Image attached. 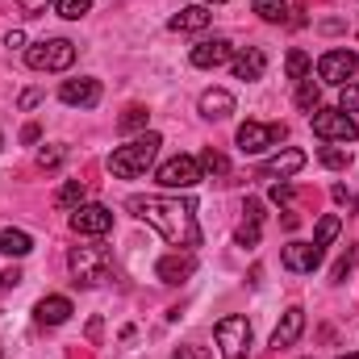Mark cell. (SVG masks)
<instances>
[{"instance_id": "1", "label": "cell", "mask_w": 359, "mask_h": 359, "mask_svg": "<svg viewBox=\"0 0 359 359\" xmlns=\"http://www.w3.org/2000/svg\"><path fill=\"white\" fill-rule=\"evenodd\" d=\"M126 209L134 217H142L147 226H155L176 251L201 247V226H196V205L180 201V196H130Z\"/></svg>"}, {"instance_id": "2", "label": "cell", "mask_w": 359, "mask_h": 359, "mask_svg": "<svg viewBox=\"0 0 359 359\" xmlns=\"http://www.w3.org/2000/svg\"><path fill=\"white\" fill-rule=\"evenodd\" d=\"M159 147H163L159 134H142V138H134V142H126V147H117V151L109 155V172H113L117 180L147 176V168L155 163Z\"/></svg>"}, {"instance_id": "3", "label": "cell", "mask_w": 359, "mask_h": 359, "mask_svg": "<svg viewBox=\"0 0 359 359\" xmlns=\"http://www.w3.org/2000/svg\"><path fill=\"white\" fill-rule=\"evenodd\" d=\"M25 63L34 72H67L76 63V46L67 38H42V42L25 46Z\"/></svg>"}, {"instance_id": "4", "label": "cell", "mask_w": 359, "mask_h": 359, "mask_svg": "<svg viewBox=\"0 0 359 359\" xmlns=\"http://www.w3.org/2000/svg\"><path fill=\"white\" fill-rule=\"evenodd\" d=\"M72 276H76V284L96 288L113 276V255L104 247H76L72 251Z\"/></svg>"}, {"instance_id": "5", "label": "cell", "mask_w": 359, "mask_h": 359, "mask_svg": "<svg viewBox=\"0 0 359 359\" xmlns=\"http://www.w3.org/2000/svg\"><path fill=\"white\" fill-rule=\"evenodd\" d=\"M309 126H313V134H318L322 142H355L359 138L355 117L343 113V109H313V113H309Z\"/></svg>"}, {"instance_id": "6", "label": "cell", "mask_w": 359, "mask_h": 359, "mask_svg": "<svg viewBox=\"0 0 359 359\" xmlns=\"http://www.w3.org/2000/svg\"><path fill=\"white\" fill-rule=\"evenodd\" d=\"M284 138H288V130L280 121H247V126H238V151L243 155H264L271 147H280Z\"/></svg>"}, {"instance_id": "7", "label": "cell", "mask_w": 359, "mask_h": 359, "mask_svg": "<svg viewBox=\"0 0 359 359\" xmlns=\"http://www.w3.org/2000/svg\"><path fill=\"white\" fill-rule=\"evenodd\" d=\"M213 339H217V347H222V359H243L247 347H251V322L238 318V313H230V318H222V322L213 326Z\"/></svg>"}, {"instance_id": "8", "label": "cell", "mask_w": 359, "mask_h": 359, "mask_svg": "<svg viewBox=\"0 0 359 359\" xmlns=\"http://www.w3.org/2000/svg\"><path fill=\"white\" fill-rule=\"evenodd\" d=\"M359 72V55L355 50H326L322 59H318V80L322 84H351Z\"/></svg>"}, {"instance_id": "9", "label": "cell", "mask_w": 359, "mask_h": 359, "mask_svg": "<svg viewBox=\"0 0 359 359\" xmlns=\"http://www.w3.org/2000/svg\"><path fill=\"white\" fill-rule=\"evenodd\" d=\"M201 159H192V155H176V159H168L159 172H155V184H163V188H172V192H180V188H192V184H201Z\"/></svg>"}, {"instance_id": "10", "label": "cell", "mask_w": 359, "mask_h": 359, "mask_svg": "<svg viewBox=\"0 0 359 359\" xmlns=\"http://www.w3.org/2000/svg\"><path fill=\"white\" fill-rule=\"evenodd\" d=\"M72 230L76 234H109L113 230V209H104V205H80L76 213H72Z\"/></svg>"}, {"instance_id": "11", "label": "cell", "mask_w": 359, "mask_h": 359, "mask_svg": "<svg viewBox=\"0 0 359 359\" xmlns=\"http://www.w3.org/2000/svg\"><path fill=\"white\" fill-rule=\"evenodd\" d=\"M59 100H63V104H72V109H92V104L100 100V84L88 80V76H80V80H63Z\"/></svg>"}, {"instance_id": "12", "label": "cell", "mask_w": 359, "mask_h": 359, "mask_svg": "<svg viewBox=\"0 0 359 359\" xmlns=\"http://www.w3.org/2000/svg\"><path fill=\"white\" fill-rule=\"evenodd\" d=\"M192 271H196V259H192V251H172V255H163V259L155 264V276H159L163 284H184Z\"/></svg>"}, {"instance_id": "13", "label": "cell", "mask_w": 359, "mask_h": 359, "mask_svg": "<svg viewBox=\"0 0 359 359\" xmlns=\"http://www.w3.org/2000/svg\"><path fill=\"white\" fill-rule=\"evenodd\" d=\"M188 59H192V67H205V72H209V67H222V63H230V59H234V46H230L226 38H213V42H196Z\"/></svg>"}, {"instance_id": "14", "label": "cell", "mask_w": 359, "mask_h": 359, "mask_svg": "<svg viewBox=\"0 0 359 359\" xmlns=\"http://www.w3.org/2000/svg\"><path fill=\"white\" fill-rule=\"evenodd\" d=\"M301 330H305V309H301V305H292V309H284V318H280V326L271 330V347H276V351H284V347H292V343L301 339Z\"/></svg>"}, {"instance_id": "15", "label": "cell", "mask_w": 359, "mask_h": 359, "mask_svg": "<svg viewBox=\"0 0 359 359\" xmlns=\"http://www.w3.org/2000/svg\"><path fill=\"white\" fill-rule=\"evenodd\" d=\"M280 259H284L288 271H313L322 264V247H313V243H288L280 251Z\"/></svg>"}, {"instance_id": "16", "label": "cell", "mask_w": 359, "mask_h": 359, "mask_svg": "<svg viewBox=\"0 0 359 359\" xmlns=\"http://www.w3.org/2000/svg\"><path fill=\"white\" fill-rule=\"evenodd\" d=\"M301 168H305V151H280L276 159H264V163H259V176L264 180H276V176L288 180V176H297Z\"/></svg>"}, {"instance_id": "17", "label": "cell", "mask_w": 359, "mask_h": 359, "mask_svg": "<svg viewBox=\"0 0 359 359\" xmlns=\"http://www.w3.org/2000/svg\"><path fill=\"white\" fill-rule=\"evenodd\" d=\"M201 117H209V121H222V117H230L234 113V96L226 88H209V92H201Z\"/></svg>"}, {"instance_id": "18", "label": "cell", "mask_w": 359, "mask_h": 359, "mask_svg": "<svg viewBox=\"0 0 359 359\" xmlns=\"http://www.w3.org/2000/svg\"><path fill=\"white\" fill-rule=\"evenodd\" d=\"M213 21V13L205 8V4H192V8H180L176 17L168 21V29H176V34H196V29H205Z\"/></svg>"}, {"instance_id": "19", "label": "cell", "mask_w": 359, "mask_h": 359, "mask_svg": "<svg viewBox=\"0 0 359 359\" xmlns=\"http://www.w3.org/2000/svg\"><path fill=\"white\" fill-rule=\"evenodd\" d=\"M264 72H268V55H264L259 46H247V50L234 59V76H238V80H264Z\"/></svg>"}, {"instance_id": "20", "label": "cell", "mask_w": 359, "mask_h": 359, "mask_svg": "<svg viewBox=\"0 0 359 359\" xmlns=\"http://www.w3.org/2000/svg\"><path fill=\"white\" fill-rule=\"evenodd\" d=\"M34 313H38L42 326H63V322L72 318V301H67V297H42V301L34 305Z\"/></svg>"}, {"instance_id": "21", "label": "cell", "mask_w": 359, "mask_h": 359, "mask_svg": "<svg viewBox=\"0 0 359 359\" xmlns=\"http://www.w3.org/2000/svg\"><path fill=\"white\" fill-rule=\"evenodd\" d=\"M0 251H4L8 259H21V255L34 251V238H29L25 230H0Z\"/></svg>"}, {"instance_id": "22", "label": "cell", "mask_w": 359, "mask_h": 359, "mask_svg": "<svg viewBox=\"0 0 359 359\" xmlns=\"http://www.w3.org/2000/svg\"><path fill=\"white\" fill-rule=\"evenodd\" d=\"M84 196H88V188H84V180H67L59 192H55V209H80L84 205Z\"/></svg>"}, {"instance_id": "23", "label": "cell", "mask_w": 359, "mask_h": 359, "mask_svg": "<svg viewBox=\"0 0 359 359\" xmlns=\"http://www.w3.org/2000/svg\"><path fill=\"white\" fill-rule=\"evenodd\" d=\"M147 121H151V113H147L142 104H130V109L117 117V130H121V134H134V130H147Z\"/></svg>"}, {"instance_id": "24", "label": "cell", "mask_w": 359, "mask_h": 359, "mask_svg": "<svg viewBox=\"0 0 359 359\" xmlns=\"http://www.w3.org/2000/svg\"><path fill=\"white\" fill-rule=\"evenodd\" d=\"M339 230H343V217H339V213H326V217L318 222V234H313V247H330V243L339 238Z\"/></svg>"}, {"instance_id": "25", "label": "cell", "mask_w": 359, "mask_h": 359, "mask_svg": "<svg viewBox=\"0 0 359 359\" xmlns=\"http://www.w3.org/2000/svg\"><path fill=\"white\" fill-rule=\"evenodd\" d=\"M201 172H205V176H213V180H222L226 172H230V163H226V155H222V151H213V147H209V151L201 155Z\"/></svg>"}, {"instance_id": "26", "label": "cell", "mask_w": 359, "mask_h": 359, "mask_svg": "<svg viewBox=\"0 0 359 359\" xmlns=\"http://www.w3.org/2000/svg\"><path fill=\"white\" fill-rule=\"evenodd\" d=\"M251 8H255L264 21H284V17H288V0H251Z\"/></svg>"}, {"instance_id": "27", "label": "cell", "mask_w": 359, "mask_h": 359, "mask_svg": "<svg viewBox=\"0 0 359 359\" xmlns=\"http://www.w3.org/2000/svg\"><path fill=\"white\" fill-rule=\"evenodd\" d=\"M309 55L305 50H288V59H284V72H288V80H305L309 76Z\"/></svg>"}, {"instance_id": "28", "label": "cell", "mask_w": 359, "mask_h": 359, "mask_svg": "<svg viewBox=\"0 0 359 359\" xmlns=\"http://www.w3.org/2000/svg\"><path fill=\"white\" fill-rule=\"evenodd\" d=\"M318 159H322V168H330V172H343V168L351 163V155H347L343 147H322Z\"/></svg>"}, {"instance_id": "29", "label": "cell", "mask_w": 359, "mask_h": 359, "mask_svg": "<svg viewBox=\"0 0 359 359\" xmlns=\"http://www.w3.org/2000/svg\"><path fill=\"white\" fill-rule=\"evenodd\" d=\"M318 96H322V88H318V84H313V80L305 76V80H301V88H297V104L313 113V109H318Z\"/></svg>"}, {"instance_id": "30", "label": "cell", "mask_w": 359, "mask_h": 359, "mask_svg": "<svg viewBox=\"0 0 359 359\" xmlns=\"http://www.w3.org/2000/svg\"><path fill=\"white\" fill-rule=\"evenodd\" d=\"M55 8H59V17H67V21H80V17L92 8V0H59Z\"/></svg>"}, {"instance_id": "31", "label": "cell", "mask_w": 359, "mask_h": 359, "mask_svg": "<svg viewBox=\"0 0 359 359\" xmlns=\"http://www.w3.org/2000/svg\"><path fill=\"white\" fill-rule=\"evenodd\" d=\"M259 226H264V222H251V217H247V222L238 226V247H259Z\"/></svg>"}, {"instance_id": "32", "label": "cell", "mask_w": 359, "mask_h": 359, "mask_svg": "<svg viewBox=\"0 0 359 359\" xmlns=\"http://www.w3.org/2000/svg\"><path fill=\"white\" fill-rule=\"evenodd\" d=\"M343 113H359V84L351 80V84H343V104H339Z\"/></svg>"}, {"instance_id": "33", "label": "cell", "mask_w": 359, "mask_h": 359, "mask_svg": "<svg viewBox=\"0 0 359 359\" xmlns=\"http://www.w3.org/2000/svg\"><path fill=\"white\" fill-rule=\"evenodd\" d=\"M351 268H355V251L347 247V255H343V259L334 264V271H330V280H347V276H351Z\"/></svg>"}, {"instance_id": "34", "label": "cell", "mask_w": 359, "mask_h": 359, "mask_svg": "<svg viewBox=\"0 0 359 359\" xmlns=\"http://www.w3.org/2000/svg\"><path fill=\"white\" fill-rule=\"evenodd\" d=\"M63 163V147H50V151H38V168L46 172V168H59Z\"/></svg>"}, {"instance_id": "35", "label": "cell", "mask_w": 359, "mask_h": 359, "mask_svg": "<svg viewBox=\"0 0 359 359\" xmlns=\"http://www.w3.org/2000/svg\"><path fill=\"white\" fill-rule=\"evenodd\" d=\"M271 201H276V205H288V201H292V196H297V188H292V184H284V180H280V184H271V192H268Z\"/></svg>"}, {"instance_id": "36", "label": "cell", "mask_w": 359, "mask_h": 359, "mask_svg": "<svg viewBox=\"0 0 359 359\" xmlns=\"http://www.w3.org/2000/svg\"><path fill=\"white\" fill-rule=\"evenodd\" d=\"M50 4H59V0H21V13H25V17H42Z\"/></svg>"}, {"instance_id": "37", "label": "cell", "mask_w": 359, "mask_h": 359, "mask_svg": "<svg viewBox=\"0 0 359 359\" xmlns=\"http://www.w3.org/2000/svg\"><path fill=\"white\" fill-rule=\"evenodd\" d=\"M330 196H334V201H339V205H347V209H351V205H355V192H351V188H347V184H334V188H330Z\"/></svg>"}, {"instance_id": "38", "label": "cell", "mask_w": 359, "mask_h": 359, "mask_svg": "<svg viewBox=\"0 0 359 359\" xmlns=\"http://www.w3.org/2000/svg\"><path fill=\"white\" fill-rule=\"evenodd\" d=\"M17 284H21V271H17V268L0 271V288H17Z\"/></svg>"}, {"instance_id": "39", "label": "cell", "mask_w": 359, "mask_h": 359, "mask_svg": "<svg viewBox=\"0 0 359 359\" xmlns=\"http://www.w3.org/2000/svg\"><path fill=\"white\" fill-rule=\"evenodd\" d=\"M4 46H8V50H21V46H25V34H21V29H13V34L4 38Z\"/></svg>"}, {"instance_id": "40", "label": "cell", "mask_w": 359, "mask_h": 359, "mask_svg": "<svg viewBox=\"0 0 359 359\" xmlns=\"http://www.w3.org/2000/svg\"><path fill=\"white\" fill-rule=\"evenodd\" d=\"M243 213H247L251 222H264V205H259V201H247V209H243Z\"/></svg>"}, {"instance_id": "41", "label": "cell", "mask_w": 359, "mask_h": 359, "mask_svg": "<svg viewBox=\"0 0 359 359\" xmlns=\"http://www.w3.org/2000/svg\"><path fill=\"white\" fill-rule=\"evenodd\" d=\"M38 100H42V92H25V96H21V109H34V104H38Z\"/></svg>"}, {"instance_id": "42", "label": "cell", "mask_w": 359, "mask_h": 359, "mask_svg": "<svg viewBox=\"0 0 359 359\" xmlns=\"http://www.w3.org/2000/svg\"><path fill=\"white\" fill-rule=\"evenodd\" d=\"M21 142H38V126H25L21 130Z\"/></svg>"}, {"instance_id": "43", "label": "cell", "mask_w": 359, "mask_h": 359, "mask_svg": "<svg viewBox=\"0 0 359 359\" xmlns=\"http://www.w3.org/2000/svg\"><path fill=\"white\" fill-rule=\"evenodd\" d=\"M205 4H226V0H205Z\"/></svg>"}, {"instance_id": "44", "label": "cell", "mask_w": 359, "mask_h": 359, "mask_svg": "<svg viewBox=\"0 0 359 359\" xmlns=\"http://www.w3.org/2000/svg\"><path fill=\"white\" fill-rule=\"evenodd\" d=\"M339 359H359V351H355V355H339Z\"/></svg>"}, {"instance_id": "45", "label": "cell", "mask_w": 359, "mask_h": 359, "mask_svg": "<svg viewBox=\"0 0 359 359\" xmlns=\"http://www.w3.org/2000/svg\"><path fill=\"white\" fill-rule=\"evenodd\" d=\"M0 147H4V138H0Z\"/></svg>"}, {"instance_id": "46", "label": "cell", "mask_w": 359, "mask_h": 359, "mask_svg": "<svg viewBox=\"0 0 359 359\" xmlns=\"http://www.w3.org/2000/svg\"><path fill=\"white\" fill-rule=\"evenodd\" d=\"M0 359H4V355H0Z\"/></svg>"}, {"instance_id": "47", "label": "cell", "mask_w": 359, "mask_h": 359, "mask_svg": "<svg viewBox=\"0 0 359 359\" xmlns=\"http://www.w3.org/2000/svg\"><path fill=\"white\" fill-rule=\"evenodd\" d=\"M176 359H180V355H176Z\"/></svg>"}]
</instances>
